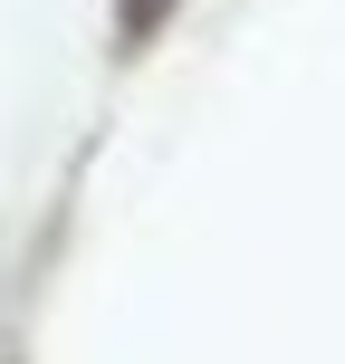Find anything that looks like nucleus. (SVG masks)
I'll return each mask as SVG.
<instances>
[{
  "mask_svg": "<svg viewBox=\"0 0 345 364\" xmlns=\"http://www.w3.org/2000/svg\"><path fill=\"white\" fill-rule=\"evenodd\" d=\"M173 10H182V0H125V10H115V38H125V48H144Z\"/></svg>",
  "mask_w": 345,
  "mask_h": 364,
  "instance_id": "nucleus-1",
  "label": "nucleus"
}]
</instances>
